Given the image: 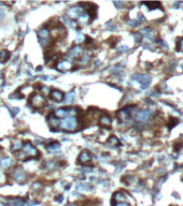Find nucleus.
<instances>
[{"mask_svg":"<svg viewBox=\"0 0 183 206\" xmlns=\"http://www.w3.org/2000/svg\"><path fill=\"white\" fill-rule=\"evenodd\" d=\"M39 156V152L36 147L32 146L29 142H26L23 144L22 149L17 152L16 157L19 160H28L31 158H36Z\"/></svg>","mask_w":183,"mask_h":206,"instance_id":"1","label":"nucleus"},{"mask_svg":"<svg viewBox=\"0 0 183 206\" xmlns=\"http://www.w3.org/2000/svg\"><path fill=\"white\" fill-rule=\"evenodd\" d=\"M79 126H80V123H79V120L76 117L67 116L65 118L60 119L58 128L64 131H67V132H74L79 129Z\"/></svg>","mask_w":183,"mask_h":206,"instance_id":"2","label":"nucleus"},{"mask_svg":"<svg viewBox=\"0 0 183 206\" xmlns=\"http://www.w3.org/2000/svg\"><path fill=\"white\" fill-rule=\"evenodd\" d=\"M117 202H127V203H129L131 206L136 205L135 200H134L133 197H131L127 191H125V190H120V191H117L113 194V197H112V203H117Z\"/></svg>","mask_w":183,"mask_h":206,"instance_id":"3","label":"nucleus"},{"mask_svg":"<svg viewBox=\"0 0 183 206\" xmlns=\"http://www.w3.org/2000/svg\"><path fill=\"white\" fill-rule=\"evenodd\" d=\"M46 103L45 97L41 93H32L29 98V104L33 107V109H42Z\"/></svg>","mask_w":183,"mask_h":206,"instance_id":"4","label":"nucleus"},{"mask_svg":"<svg viewBox=\"0 0 183 206\" xmlns=\"http://www.w3.org/2000/svg\"><path fill=\"white\" fill-rule=\"evenodd\" d=\"M37 37H38V41L41 45H46L49 44L51 39V34H50V29L49 27H42L41 29H39L38 32H37Z\"/></svg>","mask_w":183,"mask_h":206,"instance_id":"5","label":"nucleus"},{"mask_svg":"<svg viewBox=\"0 0 183 206\" xmlns=\"http://www.w3.org/2000/svg\"><path fill=\"white\" fill-rule=\"evenodd\" d=\"M50 34L54 40H62L66 36V29L63 25H55L52 30H50Z\"/></svg>","mask_w":183,"mask_h":206,"instance_id":"6","label":"nucleus"},{"mask_svg":"<svg viewBox=\"0 0 183 206\" xmlns=\"http://www.w3.org/2000/svg\"><path fill=\"white\" fill-rule=\"evenodd\" d=\"M83 53H84V51H83V47H82V46H80V45H74V46H72V47L68 51V53H67V55H66L67 60L79 59V58L83 55Z\"/></svg>","mask_w":183,"mask_h":206,"instance_id":"7","label":"nucleus"},{"mask_svg":"<svg viewBox=\"0 0 183 206\" xmlns=\"http://www.w3.org/2000/svg\"><path fill=\"white\" fill-rule=\"evenodd\" d=\"M136 109V105H127L117 112V118L121 121H126L131 116L133 111Z\"/></svg>","mask_w":183,"mask_h":206,"instance_id":"8","label":"nucleus"},{"mask_svg":"<svg viewBox=\"0 0 183 206\" xmlns=\"http://www.w3.org/2000/svg\"><path fill=\"white\" fill-rule=\"evenodd\" d=\"M131 80L135 82H138L141 85V89H147V86L151 83V77L149 75H144V74H135L131 77Z\"/></svg>","mask_w":183,"mask_h":206,"instance_id":"9","label":"nucleus"},{"mask_svg":"<svg viewBox=\"0 0 183 206\" xmlns=\"http://www.w3.org/2000/svg\"><path fill=\"white\" fill-rule=\"evenodd\" d=\"M55 67H56V69L58 70V71L66 72V71H68V70H71L72 67H73V66H72V62L69 61V60H67V59H59L58 61L56 62Z\"/></svg>","mask_w":183,"mask_h":206,"instance_id":"10","label":"nucleus"},{"mask_svg":"<svg viewBox=\"0 0 183 206\" xmlns=\"http://www.w3.org/2000/svg\"><path fill=\"white\" fill-rule=\"evenodd\" d=\"M11 177L16 180L17 182H24L26 180V174L22 168H16L11 172Z\"/></svg>","mask_w":183,"mask_h":206,"instance_id":"11","label":"nucleus"},{"mask_svg":"<svg viewBox=\"0 0 183 206\" xmlns=\"http://www.w3.org/2000/svg\"><path fill=\"white\" fill-rule=\"evenodd\" d=\"M82 13H83V8L80 7V5H76V7L70 8V9L67 11V15H68L67 17H69V18L71 19H76L78 18Z\"/></svg>","mask_w":183,"mask_h":206,"instance_id":"12","label":"nucleus"},{"mask_svg":"<svg viewBox=\"0 0 183 206\" xmlns=\"http://www.w3.org/2000/svg\"><path fill=\"white\" fill-rule=\"evenodd\" d=\"M151 115H152L151 111H149V110H142V111L138 112V113L136 114L135 118L138 123H145V121L149 120V118L151 117Z\"/></svg>","mask_w":183,"mask_h":206,"instance_id":"13","label":"nucleus"},{"mask_svg":"<svg viewBox=\"0 0 183 206\" xmlns=\"http://www.w3.org/2000/svg\"><path fill=\"white\" fill-rule=\"evenodd\" d=\"M90 58H92V52H90V51H85V52L83 53V55L79 58V60H78L79 66L80 67L87 66V64L90 62Z\"/></svg>","mask_w":183,"mask_h":206,"instance_id":"14","label":"nucleus"},{"mask_svg":"<svg viewBox=\"0 0 183 206\" xmlns=\"http://www.w3.org/2000/svg\"><path fill=\"white\" fill-rule=\"evenodd\" d=\"M92 160V154L88 150H82L81 154L79 155L78 162H80L81 164H86Z\"/></svg>","mask_w":183,"mask_h":206,"instance_id":"15","label":"nucleus"},{"mask_svg":"<svg viewBox=\"0 0 183 206\" xmlns=\"http://www.w3.org/2000/svg\"><path fill=\"white\" fill-rule=\"evenodd\" d=\"M50 96H51V99L55 102H62L64 100L65 96L64 93L58 89H53L50 91Z\"/></svg>","mask_w":183,"mask_h":206,"instance_id":"16","label":"nucleus"},{"mask_svg":"<svg viewBox=\"0 0 183 206\" xmlns=\"http://www.w3.org/2000/svg\"><path fill=\"white\" fill-rule=\"evenodd\" d=\"M98 121H99V125L101 127H105V128H108L112 125V119L108 114H102L98 119Z\"/></svg>","mask_w":183,"mask_h":206,"instance_id":"17","label":"nucleus"},{"mask_svg":"<svg viewBox=\"0 0 183 206\" xmlns=\"http://www.w3.org/2000/svg\"><path fill=\"white\" fill-rule=\"evenodd\" d=\"M76 19H78V24H80V25H87V24H90V19H92V17H90V15L88 14L87 12H83Z\"/></svg>","mask_w":183,"mask_h":206,"instance_id":"18","label":"nucleus"},{"mask_svg":"<svg viewBox=\"0 0 183 206\" xmlns=\"http://www.w3.org/2000/svg\"><path fill=\"white\" fill-rule=\"evenodd\" d=\"M59 123H60V119L56 118V117L53 115V114H50L48 117V123L49 126H50L51 128L55 129V128H58V126H59Z\"/></svg>","mask_w":183,"mask_h":206,"instance_id":"19","label":"nucleus"},{"mask_svg":"<svg viewBox=\"0 0 183 206\" xmlns=\"http://www.w3.org/2000/svg\"><path fill=\"white\" fill-rule=\"evenodd\" d=\"M53 115H54L56 118L63 119L68 116V109H58L53 113Z\"/></svg>","mask_w":183,"mask_h":206,"instance_id":"20","label":"nucleus"},{"mask_svg":"<svg viewBox=\"0 0 183 206\" xmlns=\"http://www.w3.org/2000/svg\"><path fill=\"white\" fill-rule=\"evenodd\" d=\"M23 144H24V143L22 142L21 140H14L12 142V145H11V150L14 152H19V150L22 149Z\"/></svg>","mask_w":183,"mask_h":206,"instance_id":"21","label":"nucleus"},{"mask_svg":"<svg viewBox=\"0 0 183 206\" xmlns=\"http://www.w3.org/2000/svg\"><path fill=\"white\" fill-rule=\"evenodd\" d=\"M62 21H64L67 26L71 27V28H76V27L78 26V23H76L74 19H71V18H69V17H67V16L62 17Z\"/></svg>","mask_w":183,"mask_h":206,"instance_id":"22","label":"nucleus"},{"mask_svg":"<svg viewBox=\"0 0 183 206\" xmlns=\"http://www.w3.org/2000/svg\"><path fill=\"white\" fill-rule=\"evenodd\" d=\"M46 149H48L49 152H58V150L60 149V144H59V143H57V142L50 143V144L46 146Z\"/></svg>","mask_w":183,"mask_h":206,"instance_id":"23","label":"nucleus"},{"mask_svg":"<svg viewBox=\"0 0 183 206\" xmlns=\"http://www.w3.org/2000/svg\"><path fill=\"white\" fill-rule=\"evenodd\" d=\"M0 164H1V166H2L3 168H9L13 165V161L11 158H3V159H1Z\"/></svg>","mask_w":183,"mask_h":206,"instance_id":"24","label":"nucleus"},{"mask_svg":"<svg viewBox=\"0 0 183 206\" xmlns=\"http://www.w3.org/2000/svg\"><path fill=\"white\" fill-rule=\"evenodd\" d=\"M107 144L110 145V146H120V141L117 136H114V135H111V136L108 139L107 141Z\"/></svg>","mask_w":183,"mask_h":206,"instance_id":"25","label":"nucleus"},{"mask_svg":"<svg viewBox=\"0 0 183 206\" xmlns=\"http://www.w3.org/2000/svg\"><path fill=\"white\" fill-rule=\"evenodd\" d=\"M10 59V52H8V51H1L0 52V62H2V64H5V62H7L8 60Z\"/></svg>","mask_w":183,"mask_h":206,"instance_id":"26","label":"nucleus"},{"mask_svg":"<svg viewBox=\"0 0 183 206\" xmlns=\"http://www.w3.org/2000/svg\"><path fill=\"white\" fill-rule=\"evenodd\" d=\"M43 166H44L46 170H54L58 166L56 161H45L43 162Z\"/></svg>","mask_w":183,"mask_h":206,"instance_id":"27","label":"nucleus"},{"mask_svg":"<svg viewBox=\"0 0 183 206\" xmlns=\"http://www.w3.org/2000/svg\"><path fill=\"white\" fill-rule=\"evenodd\" d=\"M178 123H179V119L178 118H175V117H170V118H169V121H168V128H169V130H171V129L174 128V127H176Z\"/></svg>","mask_w":183,"mask_h":206,"instance_id":"28","label":"nucleus"},{"mask_svg":"<svg viewBox=\"0 0 183 206\" xmlns=\"http://www.w3.org/2000/svg\"><path fill=\"white\" fill-rule=\"evenodd\" d=\"M64 99H65V102H66V104H69V103H71V102L73 101V99H74V93H73V91H71V93H68Z\"/></svg>","mask_w":183,"mask_h":206,"instance_id":"29","label":"nucleus"},{"mask_svg":"<svg viewBox=\"0 0 183 206\" xmlns=\"http://www.w3.org/2000/svg\"><path fill=\"white\" fill-rule=\"evenodd\" d=\"M176 50L178 51V52L183 53V38H179L178 40H177Z\"/></svg>","mask_w":183,"mask_h":206,"instance_id":"30","label":"nucleus"},{"mask_svg":"<svg viewBox=\"0 0 183 206\" xmlns=\"http://www.w3.org/2000/svg\"><path fill=\"white\" fill-rule=\"evenodd\" d=\"M144 5H147L150 10H155L156 8L161 7V3L159 2H144L143 3Z\"/></svg>","mask_w":183,"mask_h":206,"instance_id":"31","label":"nucleus"},{"mask_svg":"<svg viewBox=\"0 0 183 206\" xmlns=\"http://www.w3.org/2000/svg\"><path fill=\"white\" fill-rule=\"evenodd\" d=\"M182 145H183L182 140L176 141V143L174 144V150H175V152H179V150L182 148Z\"/></svg>","mask_w":183,"mask_h":206,"instance_id":"32","label":"nucleus"},{"mask_svg":"<svg viewBox=\"0 0 183 206\" xmlns=\"http://www.w3.org/2000/svg\"><path fill=\"white\" fill-rule=\"evenodd\" d=\"M85 40V37H84V34L83 33H78L76 34V44H79V43H82L83 41Z\"/></svg>","mask_w":183,"mask_h":206,"instance_id":"33","label":"nucleus"},{"mask_svg":"<svg viewBox=\"0 0 183 206\" xmlns=\"http://www.w3.org/2000/svg\"><path fill=\"white\" fill-rule=\"evenodd\" d=\"M127 24L131 27H137L139 25V21H135V19H130V21H127Z\"/></svg>","mask_w":183,"mask_h":206,"instance_id":"34","label":"nucleus"},{"mask_svg":"<svg viewBox=\"0 0 183 206\" xmlns=\"http://www.w3.org/2000/svg\"><path fill=\"white\" fill-rule=\"evenodd\" d=\"M113 206H131L129 203L127 202H117V203H112Z\"/></svg>","mask_w":183,"mask_h":206,"instance_id":"35","label":"nucleus"},{"mask_svg":"<svg viewBox=\"0 0 183 206\" xmlns=\"http://www.w3.org/2000/svg\"><path fill=\"white\" fill-rule=\"evenodd\" d=\"M134 37H135V39H136V41H137V42H140V40H141V34H140V33H135V34H134Z\"/></svg>","mask_w":183,"mask_h":206,"instance_id":"36","label":"nucleus"},{"mask_svg":"<svg viewBox=\"0 0 183 206\" xmlns=\"http://www.w3.org/2000/svg\"><path fill=\"white\" fill-rule=\"evenodd\" d=\"M113 5H115V7H117V8H122V7H123L124 3L123 2H117V1H114Z\"/></svg>","mask_w":183,"mask_h":206,"instance_id":"37","label":"nucleus"},{"mask_svg":"<svg viewBox=\"0 0 183 206\" xmlns=\"http://www.w3.org/2000/svg\"><path fill=\"white\" fill-rule=\"evenodd\" d=\"M3 16H5V12H3L2 9H0V19H2Z\"/></svg>","mask_w":183,"mask_h":206,"instance_id":"38","label":"nucleus"},{"mask_svg":"<svg viewBox=\"0 0 183 206\" xmlns=\"http://www.w3.org/2000/svg\"><path fill=\"white\" fill-rule=\"evenodd\" d=\"M128 50V47H127V46H122V47H120V52H121V51H127Z\"/></svg>","mask_w":183,"mask_h":206,"instance_id":"39","label":"nucleus"},{"mask_svg":"<svg viewBox=\"0 0 183 206\" xmlns=\"http://www.w3.org/2000/svg\"><path fill=\"white\" fill-rule=\"evenodd\" d=\"M57 201L63 202V201H64V197H63V195H59V197H58V199H57Z\"/></svg>","mask_w":183,"mask_h":206,"instance_id":"40","label":"nucleus"},{"mask_svg":"<svg viewBox=\"0 0 183 206\" xmlns=\"http://www.w3.org/2000/svg\"><path fill=\"white\" fill-rule=\"evenodd\" d=\"M67 206H74V205H72V204H69V205H67Z\"/></svg>","mask_w":183,"mask_h":206,"instance_id":"41","label":"nucleus"},{"mask_svg":"<svg viewBox=\"0 0 183 206\" xmlns=\"http://www.w3.org/2000/svg\"><path fill=\"white\" fill-rule=\"evenodd\" d=\"M171 206H176V205H171Z\"/></svg>","mask_w":183,"mask_h":206,"instance_id":"42","label":"nucleus"},{"mask_svg":"<svg viewBox=\"0 0 183 206\" xmlns=\"http://www.w3.org/2000/svg\"><path fill=\"white\" fill-rule=\"evenodd\" d=\"M182 68H183V66H182Z\"/></svg>","mask_w":183,"mask_h":206,"instance_id":"43","label":"nucleus"},{"mask_svg":"<svg viewBox=\"0 0 183 206\" xmlns=\"http://www.w3.org/2000/svg\"><path fill=\"white\" fill-rule=\"evenodd\" d=\"M0 161H1V160H0Z\"/></svg>","mask_w":183,"mask_h":206,"instance_id":"44","label":"nucleus"}]
</instances>
